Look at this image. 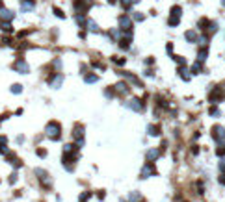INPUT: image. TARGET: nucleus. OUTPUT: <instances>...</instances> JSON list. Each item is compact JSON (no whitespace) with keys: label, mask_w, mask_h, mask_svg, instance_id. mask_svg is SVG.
<instances>
[{"label":"nucleus","mask_w":225,"mask_h":202,"mask_svg":"<svg viewBox=\"0 0 225 202\" xmlns=\"http://www.w3.org/2000/svg\"><path fill=\"white\" fill-rule=\"evenodd\" d=\"M60 132H61V126L56 121H50L47 124V136H48V139L58 141L60 139Z\"/></svg>","instance_id":"nucleus-1"},{"label":"nucleus","mask_w":225,"mask_h":202,"mask_svg":"<svg viewBox=\"0 0 225 202\" xmlns=\"http://www.w3.org/2000/svg\"><path fill=\"white\" fill-rule=\"evenodd\" d=\"M181 8L179 6H175V8H171V17H169V20H167V24L169 26H177L179 24V20H181Z\"/></svg>","instance_id":"nucleus-2"},{"label":"nucleus","mask_w":225,"mask_h":202,"mask_svg":"<svg viewBox=\"0 0 225 202\" xmlns=\"http://www.w3.org/2000/svg\"><path fill=\"white\" fill-rule=\"evenodd\" d=\"M125 106L128 108V109H132V111H142L143 109V104L140 98H130L128 102H125Z\"/></svg>","instance_id":"nucleus-3"},{"label":"nucleus","mask_w":225,"mask_h":202,"mask_svg":"<svg viewBox=\"0 0 225 202\" xmlns=\"http://www.w3.org/2000/svg\"><path fill=\"white\" fill-rule=\"evenodd\" d=\"M222 98H223V91H222V87H216V89H212V93L208 95V100L212 102V104H218Z\"/></svg>","instance_id":"nucleus-4"},{"label":"nucleus","mask_w":225,"mask_h":202,"mask_svg":"<svg viewBox=\"0 0 225 202\" xmlns=\"http://www.w3.org/2000/svg\"><path fill=\"white\" fill-rule=\"evenodd\" d=\"M212 137H214L218 143L223 141L225 139V128L223 126H214V128H212Z\"/></svg>","instance_id":"nucleus-5"},{"label":"nucleus","mask_w":225,"mask_h":202,"mask_svg":"<svg viewBox=\"0 0 225 202\" xmlns=\"http://www.w3.org/2000/svg\"><path fill=\"white\" fill-rule=\"evenodd\" d=\"M13 67H15V71H19L20 74H28V71H30L28 63H26L24 60H17V61H15V65H13Z\"/></svg>","instance_id":"nucleus-6"},{"label":"nucleus","mask_w":225,"mask_h":202,"mask_svg":"<svg viewBox=\"0 0 225 202\" xmlns=\"http://www.w3.org/2000/svg\"><path fill=\"white\" fill-rule=\"evenodd\" d=\"M119 26H121V30H125V32L132 30V20H130V17H127V15L119 17Z\"/></svg>","instance_id":"nucleus-7"},{"label":"nucleus","mask_w":225,"mask_h":202,"mask_svg":"<svg viewBox=\"0 0 225 202\" xmlns=\"http://www.w3.org/2000/svg\"><path fill=\"white\" fill-rule=\"evenodd\" d=\"M34 173H36V174H37V178H39L41 182H43V185H45V187H47V185H50V178H47V176H48V174H47V173H45V171H43V169H36V171H34Z\"/></svg>","instance_id":"nucleus-8"},{"label":"nucleus","mask_w":225,"mask_h":202,"mask_svg":"<svg viewBox=\"0 0 225 202\" xmlns=\"http://www.w3.org/2000/svg\"><path fill=\"white\" fill-rule=\"evenodd\" d=\"M73 136H75V139L78 141V145H84V126H75Z\"/></svg>","instance_id":"nucleus-9"},{"label":"nucleus","mask_w":225,"mask_h":202,"mask_svg":"<svg viewBox=\"0 0 225 202\" xmlns=\"http://www.w3.org/2000/svg\"><path fill=\"white\" fill-rule=\"evenodd\" d=\"M61 83H63V74H56L54 78H50V80H48V85H50V87H54V89H58Z\"/></svg>","instance_id":"nucleus-10"},{"label":"nucleus","mask_w":225,"mask_h":202,"mask_svg":"<svg viewBox=\"0 0 225 202\" xmlns=\"http://www.w3.org/2000/svg\"><path fill=\"white\" fill-rule=\"evenodd\" d=\"M151 174H155V167H153V163L149 162L145 167L142 169V178H149Z\"/></svg>","instance_id":"nucleus-11"},{"label":"nucleus","mask_w":225,"mask_h":202,"mask_svg":"<svg viewBox=\"0 0 225 202\" xmlns=\"http://www.w3.org/2000/svg\"><path fill=\"white\" fill-rule=\"evenodd\" d=\"M160 152H162L160 148H151V150L147 152V162L153 163L155 160H156V158H158V156H160Z\"/></svg>","instance_id":"nucleus-12"},{"label":"nucleus","mask_w":225,"mask_h":202,"mask_svg":"<svg viewBox=\"0 0 225 202\" xmlns=\"http://www.w3.org/2000/svg\"><path fill=\"white\" fill-rule=\"evenodd\" d=\"M184 37H186L188 43H197V39H199V37H197V34H195L194 30H188V32L184 34Z\"/></svg>","instance_id":"nucleus-13"},{"label":"nucleus","mask_w":225,"mask_h":202,"mask_svg":"<svg viewBox=\"0 0 225 202\" xmlns=\"http://www.w3.org/2000/svg\"><path fill=\"white\" fill-rule=\"evenodd\" d=\"M20 9H22V11L34 9V0H20Z\"/></svg>","instance_id":"nucleus-14"},{"label":"nucleus","mask_w":225,"mask_h":202,"mask_svg":"<svg viewBox=\"0 0 225 202\" xmlns=\"http://www.w3.org/2000/svg\"><path fill=\"white\" fill-rule=\"evenodd\" d=\"M115 93H119V95H127V93H128V85H127L125 82H119V83L115 85Z\"/></svg>","instance_id":"nucleus-15"},{"label":"nucleus","mask_w":225,"mask_h":202,"mask_svg":"<svg viewBox=\"0 0 225 202\" xmlns=\"http://www.w3.org/2000/svg\"><path fill=\"white\" fill-rule=\"evenodd\" d=\"M13 17H15V15H13V11H9V9H0V19L11 20Z\"/></svg>","instance_id":"nucleus-16"},{"label":"nucleus","mask_w":225,"mask_h":202,"mask_svg":"<svg viewBox=\"0 0 225 202\" xmlns=\"http://www.w3.org/2000/svg\"><path fill=\"white\" fill-rule=\"evenodd\" d=\"M147 134H149V136H158V134H160V128L155 126V124H151V126H147Z\"/></svg>","instance_id":"nucleus-17"},{"label":"nucleus","mask_w":225,"mask_h":202,"mask_svg":"<svg viewBox=\"0 0 225 202\" xmlns=\"http://www.w3.org/2000/svg\"><path fill=\"white\" fill-rule=\"evenodd\" d=\"M206 58H208V50H206V48H201V50H199V54H197V61H201V63H203Z\"/></svg>","instance_id":"nucleus-18"},{"label":"nucleus","mask_w":225,"mask_h":202,"mask_svg":"<svg viewBox=\"0 0 225 202\" xmlns=\"http://www.w3.org/2000/svg\"><path fill=\"white\" fill-rule=\"evenodd\" d=\"M128 200H130V202H142V195L136 193V191H132V193L128 195Z\"/></svg>","instance_id":"nucleus-19"},{"label":"nucleus","mask_w":225,"mask_h":202,"mask_svg":"<svg viewBox=\"0 0 225 202\" xmlns=\"http://www.w3.org/2000/svg\"><path fill=\"white\" fill-rule=\"evenodd\" d=\"M97 80H99L97 74H86V76H84V82H86V83H95Z\"/></svg>","instance_id":"nucleus-20"},{"label":"nucleus","mask_w":225,"mask_h":202,"mask_svg":"<svg viewBox=\"0 0 225 202\" xmlns=\"http://www.w3.org/2000/svg\"><path fill=\"white\" fill-rule=\"evenodd\" d=\"M86 26H87L89 32H99V26H97V22H93V20H87Z\"/></svg>","instance_id":"nucleus-21"},{"label":"nucleus","mask_w":225,"mask_h":202,"mask_svg":"<svg viewBox=\"0 0 225 202\" xmlns=\"http://www.w3.org/2000/svg\"><path fill=\"white\" fill-rule=\"evenodd\" d=\"M192 72H194V74H199V72H201V61H195V63L192 65Z\"/></svg>","instance_id":"nucleus-22"},{"label":"nucleus","mask_w":225,"mask_h":202,"mask_svg":"<svg viewBox=\"0 0 225 202\" xmlns=\"http://www.w3.org/2000/svg\"><path fill=\"white\" fill-rule=\"evenodd\" d=\"M179 74H181V78H183V80H186V82H188L190 78H192V76L188 74V71H186L184 67H183V69H179Z\"/></svg>","instance_id":"nucleus-23"},{"label":"nucleus","mask_w":225,"mask_h":202,"mask_svg":"<svg viewBox=\"0 0 225 202\" xmlns=\"http://www.w3.org/2000/svg\"><path fill=\"white\" fill-rule=\"evenodd\" d=\"M216 154H218V156H225V141L218 145V148H216Z\"/></svg>","instance_id":"nucleus-24"},{"label":"nucleus","mask_w":225,"mask_h":202,"mask_svg":"<svg viewBox=\"0 0 225 202\" xmlns=\"http://www.w3.org/2000/svg\"><path fill=\"white\" fill-rule=\"evenodd\" d=\"M11 93H13V95L22 93V85H20V83H13V85H11Z\"/></svg>","instance_id":"nucleus-25"},{"label":"nucleus","mask_w":225,"mask_h":202,"mask_svg":"<svg viewBox=\"0 0 225 202\" xmlns=\"http://www.w3.org/2000/svg\"><path fill=\"white\" fill-rule=\"evenodd\" d=\"M0 26H2V30H6V32H11V30H13L9 22H0Z\"/></svg>","instance_id":"nucleus-26"},{"label":"nucleus","mask_w":225,"mask_h":202,"mask_svg":"<svg viewBox=\"0 0 225 202\" xmlns=\"http://www.w3.org/2000/svg\"><path fill=\"white\" fill-rule=\"evenodd\" d=\"M197 43H199V45L205 48V46H206V43H208V37H205V35H203V37H199V39H197Z\"/></svg>","instance_id":"nucleus-27"},{"label":"nucleus","mask_w":225,"mask_h":202,"mask_svg":"<svg viewBox=\"0 0 225 202\" xmlns=\"http://www.w3.org/2000/svg\"><path fill=\"white\" fill-rule=\"evenodd\" d=\"M89 197H91V193H82L80 199H78V202H86L87 199H89Z\"/></svg>","instance_id":"nucleus-28"},{"label":"nucleus","mask_w":225,"mask_h":202,"mask_svg":"<svg viewBox=\"0 0 225 202\" xmlns=\"http://www.w3.org/2000/svg\"><path fill=\"white\" fill-rule=\"evenodd\" d=\"M216 30H218V24H216V22H210V28H208V32H210V34H216Z\"/></svg>","instance_id":"nucleus-29"},{"label":"nucleus","mask_w":225,"mask_h":202,"mask_svg":"<svg viewBox=\"0 0 225 202\" xmlns=\"http://www.w3.org/2000/svg\"><path fill=\"white\" fill-rule=\"evenodd\" d=\"M208 113H210L212 117H218V115H220V109H218V108H210V111H208Z\"/></svg>","instance_id":"nucleus-30"},{"label":"nucleus","mask_w":225,"mask_h":202,"mask_svg":"<svg viewBox=\"0 0 225 202\" xmlns=\"http://www.w3.org/2000/svg\"><path fill=\"white\" fill-rule=\"evenodd\" d=\"M175 61H177V63H179V65H186V61H184V58H179V56H175Z\"/></svg>","instance_id":"nucleus-31"},{"label":"nucleus","mask_w":225,"mask_h":202,"mask_svg":"<svg viewBox=\"0 0 225 202\" xmlns=\"http://www.w3.org/2000/svg\"><path fill=\"white\" fill-rule=\"evenodd\" d=\"M132 17H134V19H136V20H143V15H142V13H140V11H136V13H134Z\"/></svg>","instance_id":"nucleus-32"},{"label":"nucleus","mask_w":225,"mask_h":202,"mask_svg":"<svg viewBox=\"0 0 225 202\" xmlns=\"http://www.w3.org/2000/svg\"><path fill=\"white\" fill-rule=\"evenodd\" d=\"M114 63H117V65H123V63H125V58H123V60H119V58H114Z\"/></svg>","instance_id":"nucleus-33"},{"label":"nucleus","mask_w":225,"mask_h":202,"mask_svg":"<svg viewBox=\"0 0 225 202\" xmlns=\"http://www.w3.org/2000/svg\"><path fill=\"white\" fill-rule=\"evenodd\" d=\"M54 13H56V17H60V19L63 17V13H61V11L58 9V8H54Z\"/></svg>","instance_id":"nucleus-34"},{"label":"nucleus","mask_w":225,"mask_h":202,"mask_svg":"<svg viewBox=\"0 0 225 202\" xmlns=\"http://www.w3.org/2000/svg\"><path fill=\"white\" fill-rule=\"evenodd\" d=\"M6 143H8V139H6V137H2V136H0V146H6Z\"/></svg>","instance_id":"nucleus-35"},{"label":"nucleus","mask_w":225,"mask_h":202,"mask_svg":"<svg viewBox=\"0 0 225 202\" xmlns=\"http://www.w3.org/2000/svg\"><path fill=\"white\" fill-rule=\"evenodd\" d=\"M106 97H108V98H112V97H114V91H112V89H108V91H106Z\"/></svg>","instance_id":"nucleus-36"},{"label":"nucleus","mask_w":225,"mask_h":202,"mask_svg":"<svg viewBox=\"0 0 225 202\" xmlns=\"http://www.w3.org/2000/svg\"><path fill=\"white\" fill-rule=\"evenodd\" d=\"M45 154H47V152H45V150H43V148H39V150H37V156H41V158H43V156H45Z\"/></svg>","instance_id":"nucleus-37"},{"label":"nucleus","mask_w":225,"mask_h":202,"mask_svg":"<svg viewBox=\"0 0 225 202\" xmlns=\"http://www.w3.org/2000/svg\"><path fill=\"white\" fill-rule=\"evenodd\" d=\"M220 182H222V183H223V185H225V171H223V174L220 176Z\"/></svg>","instance_id":"nucleus-38"},{"label":"nucleus","mask_w":225,"mask_h":202,"mask_svg":"<svg viewBox=\"0 0 225 202\" xmlns=\"http://www.w3.org/2000/svg\"><path fill=\"white\" fill-rule=\"evenodd\" d=\"M222 4H223V6H225V0H222Z\"/></svg>","instance_id":"nucleus-39"},{"label":"nucleus","mask_w":225,"mask_h":202,"mask_svg":"<svg viewBox=\"0 0 225 202\" xmlns=\"http://www.w3.org/2000/svg\"><path fill=\"white\" fill-rule=\"evenodd\" d=\"M108 2H114V0H108Z\"/></svg>","instance_id":"nucleus-40"},{"label":"nucleus","mask_w":225,"mask_h":202,"mask_svg":"<svg viewBox=\"0 0 225 202\" xmlns=\"http://www.w3.org/2000/svg\"><path fill=\"white\" fill-rule=\"evenodd\" d=\"M0 4H2V2H0Z\"/></svg>","instance_id":"nucleus-41"}]
</instances>
